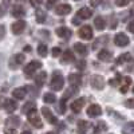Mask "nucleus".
<instances>
[{"mask_svg": "<svg viewBox=\"0 0 134 134\" xmlns=\"http://www.w3.org/2000/svg\"><path fill=\"white\" fill-rule=\"evenodd\" d=\"M63 85H64V78L62 76L60 71H54L51 82H50V87L55 91H60L63 88Z\"/></svg>", "mask_w": 134, "mask_h": 134, "instance_id": "1", "label": "nucleus"}, {"mask_svg": "<svg viewBox=\"0 0 134 134\" xmlns=\"http://www.w3.org/2000/svg\"><path fill=\"white\" fill-rule=\"evenodd\" d=\"M42 67V63L39 62V60H31L28 64H26V67H24V74H26V76L27 78H31L32 75H34V72H35L36 70H39Z\"/></svg>", "mask_w": 134, "mask_h": 134, "instance_id": "2", "label": "nucleus"}, {"mask_svg": "<svg viewBox=\"0 0 134 134\" xmlns=\"http://www.w3.org/2000/svg\"><path fill=\"white\" fill-rule=\"evenodd\" d=\"M28 122H30V124H31L34 127H38V129H40V127L43 126V124H42V118L39 117L38 111H36L35 109L28 113Z\"/></svg>", "mask_w": 134, "mask_h": 134, "instance_id": "3", "label": "nucleus"}, {"mask_svg": "<svg viewBox=\"0 0 134 134\" xmlns=\"http://www.w3.org/2000/svg\"><path fill=\"white\" fill-rule=\"evenodd\" d=\"M24 63V55L23 54H15L9 59V69L11 70H18L19 67Z\"/></svg>", "mask_w": 134, "mask_h": 134, "instance_id": "4", "label": "nucleus"}, {"mask_svg": "<svg viewBox=\"0 0 134 134\" xmlns=\"http://www.w3.org/2000/svg\"><path fill=\"white\" fill-rule=\"evenodd\" d=\"M114 43L117 44V46H119V47H126L129 44V38H127L126 34L119 32V34H117V35L114 36Z\"/></svg>", "mask_w": 134, "mask_h": 134, "instance_id": "5", "label": "nucleus"}, {"mask_svg": "<svg viewBox=\"0 0 134 134\" xmlns=\"http://www.w3.org/2000/svg\"><path fill=\"white\" fill-rule=\"evenodd\" d=\"M78 35H79L82 39H86V40H88V39H91L93 38V28L90 27V26H82L81 28H79V31H78Z\"/></svg>", "mask_w": 134, "mask_h": 134, "instance_id": "6", "label": "nucleus"}, {"mask_svg": "<svg viewBox=\"0 0 134 134\" xmlns=\"http://www.w3.org/2000/svg\"><path fill=\"white\" fill-rule=\"evenodd\" d=\"M91 86L97 90H102L105 87V79L102 75H93L91 76Z\"/></svg>", "mask_w": 134, "mask_h": 134, "instance_id": "7", "label": "nucleus"}, {"mask_svg": "<svg viewBox=\"0 0 134 134\" xmlns=\"http://www.w3.org/2000/svg\"><path fill=\"white\" fill-rule=\"evenodd\" d=\"M55 12L58 15L63 16V15H69L71 12V5L70 4H66V3H62V4H58L55 7Z\"/></svg>", "mask_w": 134, "mask_h": 134, "instance_id": "8", "label": "nucleus"}, {"mask_svg": "<svg viewBox=\"0 0 134 134\" xmlns=\"http://www.w3.org/2000/svg\"><path fill=\"white\" fill-rule=\"evenodd\" d=\"M24 28H26V21L24 20H18V21H15V23H12V26H11V31H12L15 35L21 34Z\"/></svg>", "mask_w": 134, "mask_h": 134, "instance_id": "9", "label": "nucleus"}, {"mask_svg": "<svg viewBox=\"0 0 134 134\" xmlns=\"http://www.w3.org/2000/svg\"><path fill=\"white\" fill-rule=\"evenodd\" d=\"M3 107H4L5 111H8V113H12V111H15L18 109V103L15 102L14 99H4Z\"/></svg>", "mask_w": 134, "mask_h": 134, "instance_id": "10", "label": "nucleus"}, {"mask_svg": "<svg viewBox=\"0 0 134 134\" xmlns=\"http://www.w3.org/2000/svg\"><path fill=\"white\" fill-rule=\"evenodd\" d=\"M91 15H93V9H91V8L82 7L79 11H78L76 18H78V19H88V18H91Z\"/></svg>", "mask_w": 134, "mask_h": 134, "instance_id": "11", "label": "nucleus"}, {"mask_svg": "<svg viewBox=\"0 0 134 134\" xmlns=\"http://www.w3.org/2000/svg\"><path fill=\"white\" fill-rule=\"evenodd\" d=\"M102 114V109H100L99 105H90L87 107V115L90 117H98Z\"/></svg>", "mask_w": 134, "mask_h": 134, "instance_id": "12", "label": "nucleus"}, {"mask_svg": "<svg viewBox=\"0 0 134 134\" xmlns=\"http://www.w3.org/2000/svg\"><path fill=\"white\" fill-rule=\"evenodd\" d=\"M11 15L15 16V18H21V16L26 15V11L21 5L15 4V5H12V8H11Z\"/></svg>", "mask_w": 134, "mask_h": 134, "instance_id": "13", "label": "nucleus"}, {"mask_svg": "<svg viewBox=\"0 0 134 134\" xmlns=\"http://www.w3.org/2000/svg\"><path fill=\"white\" fill-rule=\"evenodd\" d=\"M42 113H43L44 118L47 119V122H50V124H57V118H55V115L51 113V110L48 107H42Z\"/></svg>", "mask_w": 134, "mask_h": 134, "instance_id": "14", "label": "nucleus"}, {"mask_svg": "<svg viewBox=\"0 0 134 134\" xmlns=\"http://www.w3.org/2000/svg\"><path fill=\"white\" fill-rule=\"evenodd\" d=\"M83 106H85V98H79V99L74 100V102L71 103V110L74 111V113H79Z\"/></svg>", "mask_w": 134, "mask_h": 134, "instance_id": "15", "label": "nucleus"}, {"mask_svg": "<svg viewBox=\"0 0 134 134\" xmlns=\"http://www.w3.org/2000/svg\"><path fill=\"white\" fill-rule=\"evenodd\" d=\"M5 125L9 129H15V127H18L20 125V119H19V117H15V115L14 117H9L5 121Z\"/></svg>", "mask_w": 134, "mask_h": 134, "instance_id": "16", "label": "nucleus"}, {"mask_svg": "<svg viewBox=\"0 0 134 134\" xmlns=\"http://www.w3.org/2000/svg\"><path fill=\"white\" fill-rule=\"evenodd\" d=\"M81 82H82L81 75H78V74H70V75H69V83H70L71 86L78 87V86L81 85Z\"/></svg>", "mask_w": 134, "mask_h": 134, "instance_id": "17", "label": "nucleus"}, {"mask_svg": "<svg viewBox=\"0 0 134 134\" xmlns=\"http://www.w3.org/2000/svg\"><path fill=\"white\" fill-rule=\"evenodd\" d=\"M27 94V88L26 87H19V88H15L12 91V97H15L16 99H23Z\"/></svg>", "mask_w": 134, "mask_h": 134, "instance_id": "18", "label": "nucleus"}, {"mask_svg": "<svg viewBox=\"0 0 134 134\" xmlns=\"http://www.w3.org/2000/svg\"><path fill=\"white\" fill-rule=\"evenodd\" d=\"M78 93V87H75V86H70L67 90L64 91V94H63V100H67L69 98H71V97H74L75 94Z\"/></svg>", "mask_w": 134, "mask_h": 134, "instance_id": "19", "label": "nucleus"}, {"mask_svg": "<svg viewBox=\"0 0 134 134\" xmlns=\"http://www.w3.org/2000/svg\"><path fill=\"white\" fill-rule=\"evenodd\" d=\"M57 35L60 38H70L71 36V30L67 27H59L57 28Z\"/></svg>", "mask_w": 134, "mask_h": 134, "instance_id": "20", "label": "nucleus"}, {"mask_svg": "<svg viewBox=\"0 0 134 134\" xmlns=\"http://www.w3.org/2000/svg\"><path fill=\"white\" fill-rule=\"evenodd\" d=\"M97 55H98V59L103 62H109L111 59V52L109 50H100Z\"/></svg>", "mask_w": 134, "mask_h": 134, "instance_id": "21", "label": "nucleus"}, {"mask_svg": "<svg viewBox=\"0 0 134 134\" xmlns=\"http://www.w3.org/2000/svg\"><path fill=\"white\" fill-rule=\"evenodd\" d=\"M46 78H47V74L44 72V71H42L38 75H35V83H36V86L38 87H42L44 85V82H46Z\"/></svg>", "mask_w": 134, "mask_h": 134, "instance_id": "22", "label": "nucleus"}, {"mask_svg": "<svg viewBox=\"0 0 134 134\" xmlns=\"http://www.w3.org/2000/svg\"><path fill=\"white\" fill-rule=\"evenodd\" d=\"M74 50H75V52L76 54H79V55H86V52H87V47L85 46L83 43H75L74 44Z\"/></svg>", "mask_w": 134, "mask_h": 134, "instance_id": "23", "label": "nucleus"}, {"mask_svg": "<svg viewBox=\"0 0 134 134\" xmlns=\"http://www.w3.org/2000/svg\"><path fill=\"white\" fill-rule=\"evenodd\" d=\"M94 26H95L99 31H102V30L106 27V21H105V19H103L102 16H97L95 20H94Z\"/></svg>", "mask_w": 134, "mask_h": 134, "instance_id": "24", "label": "nucleus"}, {"mask_svg": "<svg viewBox=\"0 0 134 134\" xmlns=\"http://www.w3.org/2000/svg\"><path fill=\"white\" fill-rule=\"evenodd\" d=\"M35 16H36L38 23H44V21H46V12H44L42 8H38L35 11Z\"/></svg>", "mask_w": 134, "mask_h": 134, "instance_id": "25", "label": "nucleus"}, {"mask_svg": "<svg viewBox=\"0 0 134 134\" xmlns=\"http://www.w3.org/2000/svg\"><path fill=\"white\" fill-rule=\"evenodd\" d=\"M62 63H67V62H74L75 60V57H74V54L70 51V50H67L64 54H63V57H62Z\"/></svg>", "mask_w": 134, "mask_h": 134, "instance_id": "26", "label": "nucleus"}, {"mask_svg": "<svg viewBox=\"0 0 134 134\" xmlns=\"http://www.w3.org/2000/svg\"><path fill=\"white\" fill-rule=\"evenodd\" d=\"M134 133V122H127L122 127V134H133Z\"/></svg>", "mask_w": 134, "mask_h": 134, "instance_id": "27", "label": "nucleus"}, {"mask_svg": "<svg viewBox=\"0 0 134 134\" xmlns=\"http://www.w3.org/2000/svg\"><path fill=\"white\" fill-rule=\"evenodd\" d=\"M57 100V97H55L52 93H46L43 95V102L44 103H54Z\"/></svg>", "mask_w": 134, "mask_h": 134, "instance_id": "28", "label": "nucleus"}, {"mask_svg": "<svg viewBox=\"0 0 134 134\" xmlns=\"http://www.w3.org/2000/svg\"><path fill=\"white\" fill-rule=\"evenodd\" d=\"M87 127H88V124H87L86 121H79V122H78V129H79V134H85L86 130H87Z\"/></svg>", "mask_w": 134, "mask_h": 134, "instance_id": "29", "label": "nucleus"}, {"mask_svg": "<svg viewBox=\"0 0 134 134\" xmlns=\"http://www.w3.org/2000/svg\"><path fill=\"white\" fill-rule=\"evenodd\" d=\"M34 109H35V103H34V102H27L23 107H21V111L26 113V114H28L30 111H32Z\"/></svg>", "mask_w": 134, "mask_h": 134, "instance_id": "30", "label": "nucleus"}, {"mask_svg": "<svg viewBox=\"0 0 134 134\" xmlns=\"http://www.w3.org/2000/svg\"><path fill=\"white\" fill-rule=\"evenodd\" d=\"M47 51H48V50H47V46H46L44 43H40L39 46H38V54L40 55V57H46Z\"/></svg>", "mask_w": 134, "mask_h": 134, "instance_id": "31", "label": "nucleus"}, {"mask_svg": "<svg viewBox=\"0 0 134 134\" xmlns=\"http://www.w3.org/2000/svg\"><path fill=\"white\" fill-rule=\"evenodd\" d=\"M130 85H131V79H130L129 76H126L125 79H124V86H122V88H121V91H122V93H126Z\"/></svg>", "mask_w": 134, "mask_h": 134, "instance_id": "32", "label": "nucleus"}, {"mask_svg": "<svg viewBox=\"0 0 134 134\" xmlns=\"http://www.w3.org/2000/svg\"><path fill=\"white\" fill-rule=\"evenodd\" d=\"M103 130H106V124H105L103 121H100V122H98V124H97L94 133L97 134V133H99V131H103Z\"/></svg>", "mask_w": 134, "mask_h": 134, "instance_id": "33", "label": "nucleus"}, {"mask_svg": "<svg viewBox=\"0 0 134 134\" xmlns=\"http://www.w3.org/2000/svg\"><path fill=\"white\" fill-rule=\"evenodd\" d=\"M129 59H130V54L126 52V54H124V55H121V57L115 60V63H117V64H122L125 60H129Z\"/></svg>", "mask_w": 134, "mask_h": 134, "instance_id": "34", "label": "nucleus"}, {"mask_svg": "<svg viewBox=\"0 0 134 134\" xmlns=\"http://www.w3.org/2000/svg\"><path fill=\"white\" fill-rule=\"evenodd\" d=\"M66 109H67V107H66V100L62 99L60 103H59V113H60V114H64V113H66Z\"/></svg>", "mask_w": 134, "mask_h": 134, "instance_id": "35", "label": "nucleus"}, {"mask_svg": "<svg viewBox=\"0 0 134 134\" xmlns=\"http://www.w3.org/2000/svg\"><path fill=\"white\" fill-rule=\"evenodd\" d=\"M105 40H107V38L106 36H103V38H99V39H97L95 40V43H94V46H93V48H97L99 44H103L102 42H105Z\"/></svg>", "mask_w": 134, "mask_h": 134, "instance_id": "36", "label": "nucleus"}, {"mask_svg": "<svg viewBox=\"0 0 134 134\" xmlns=\"http://www.w3.org/2000/svg\"><path fill=\"white\" fill-rule=\"evenodd\" d=\"M125 106H126V107H129V109H134V98L125 100Z\"/></svg>", "mask_w": 134, "mask_h": 134, "instance_id": "37", "label": "nucleus"}, {"mask_svg": "<svg viewBox=\"0 0 134 134\" xmlns=\"http://www.w3.org/2000/svg\"><path fill=\"white\" fill-rule=\"evenodd\" d=\"M60 52H62V51H60L59 47H54V48H52V57H54V58H55V57H59Z\"/></svg>", "mask_w": 134, "mask_h": 134, "instance_id": "38", "label": "nucleus"}, {"mask_svg": "<svg viewBox=\"0 0 134 134\" xmlns=\"http://www.w3.org/2000/svg\"><path fill=\"white\" fill-rule=\"evenodd\" d=\"M115 4H117L118 7H125V5H127V4H129V2H127V0H122V2L117 0V2H115Z\"/></svg>", "mask_w": 134, "mask_h": 134, "instance_id": "39", "label": "nucleus"}, {"mask_svg": "<svg viewBox=\"0 0 134 134\" xmlns=\"http://www.w3.org/2000/svg\"><path fill=\"white\" fill-rule=\"evenodd\" d=\"M127 31L131 32V34H134V20H131L130 23L127 24Z\"/></svg>", "mask_w": 134, "mask_h": 134, "instance_id": "40", "label": "nucleus"}, {"mask_svg": "<svg viewBox=\"0 0 134 134\" xmlns=\"http://www.w3.org/2000/svg\"><path fill=\"white\" fill-rule=\"evenodd\" d=\"M5 35V27L3 24H0V39H3Z\"/></svg>", "mask_w": 134, "mask_h": 134, "instance_id": "41", "label": "nucleus"}, {"mask_svg": "<svg viewBox=\"0 0 134 134\" xmlns=\"http://www.w3.org/2000/svg\"><path fill=\"white\" fill-rule=\"evenodd\" d=\"M5 15V4H0V18H2V16H4Z\"/></svg>", "mask_w": 134, "mask_h": 134, "instance_id": "42", "label": "nucleus"}, {"mask_svg": "<svg viewBox=\"0 0 134 134\" xmlns=\"http://www.w3.org/2000/svg\"><path fill=\"white\" fill-rule=\"evenodd\" d=\"M4 131H5V134H16V129H9V127H7Z\"/></svg>", "mask_w": 134, "mask_h": 134, "instance_id": "43", "label": "nucleus"}, {"mask_svg": "<svg viewBox=\"0 0 134 134\" xmlns=\"http://www.w3.org/2000/svg\"><path fill=\"white\" fill-rule=\"evenodd\" d=\"M78 67H79L81 70H83V69H85V62H83V60H81L79 63H78Z\"/></svg>", "mask_w": 134, "mask_h": 134, "instance_id": "44", "label": "nucleus"}, {"mask_svg": "<svg viewBox=\"0 0 134 134\" xmlns=\"http://www.w3.org/2000/svg\"><path fill=\"white\" fill-rule=\"evenodd\" d=\"M79 23H81V21H79V19H78V18L75 16V18L72 19V24H75V26H76V24H79Z\"/></svg>", "mask_w": 134, "mask_h": 134, "instance_id": "45", "label": "nucleus"}, {"mask_svg": "<svg viewBox=\"0 0 134 134\" xmlns=\"http://www.w3.org/2000/svg\"><path fill=\"white\" fill-rule=\"evenodd\" d=\"M21 134H31V131H28V130H26V131H23Z\"/></svg>", "mask_w": 134, "mask_h": 134, "instance_id": "46", "label": "nucleus"}, {"mask_svg": "<svg viewBox=\"0 0 134 134\" xmlns=\"http://www.w3.org/2000/svg\"><path fill=\"white\" fill-rule=\"evenodd\" d=\"M47 134H58V133H55V131H48Z\"/></svg>", "mask_w": 134, "mask_h": 134, "instance_id": "47", "label": "nucleus"}, {"mask_svg": "<svg viewBox=\"0 0 134 134\" xmlns=\"http://www.w3.org/2000/svg\"><path fill=\"white\" fill-rule=\"evenodd\" d=\"M133 93H134V86H133Z\"/></svg>", "mask_w": 134, "mask_h": 134, "instance_id": "48", "label": "nucleus"}, {"mask_svg": "<svg viewBox=\"0 0 134 134\" xmlns=\"http://www.w3.org/2000/svg\"><path fill=\"white\" fill-rule=\"evenodd\" d=\"M0 63H2V59H0Z\"/></svg>", "mask_w": 134, "mask_h": 134, "instance_id": "49", "label": "nucleus"}]
</instances>
